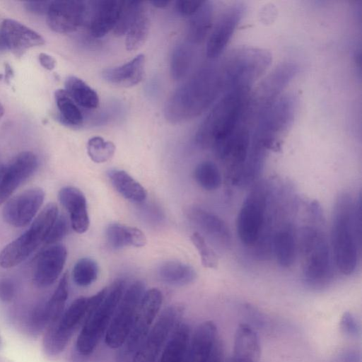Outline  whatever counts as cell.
I'll return each mask as SVG.
<instances>
[{"mask_svg": "<svg viewBox=\"0 0 362 362\" xmlns=\"http://www.w3.org/2000/svg\"><path fill=\"white\" fill-rule=\"evenodd\" d=\"M225 362H237V361H235L232 358H230V359H228L227 361H225Z\"/></svg>", "mask_w": 362, "mask_h": 362, "instance_id": "11a10c76", "label": "cell"}, {"mask_svg": "<svg viewBox=\"0 0 362 362\" xmlns=\"http://www.w3.org/2000/svg\"><path fill=\"white\" fill-rule=\"evenodd\" d=\"M64 85L65 91L76 104L86 109H94L98 107V94L81 78L73 76H69Z\"/></svg>", "mask_w": 362, "mask_h": 362, "instance_id": "e575fe53", "label": "cell"}, {"mask_svg": "<svg viewBox=\"0 0 362 362\" xmlns=\"http://www.w3.org/2000/svg\"><path fill=\"white\" fill-rule=\"evenodd\" d=\"M4 113V108L2 105V104L0 103V119L3 116Z\"/></svg>", "mask_w": 362, "mask_h": 362, "instance_id": "f5cc1de1", "label": "cell"}, {"mask_svg": "<svg viewBox=\"0 0 362 362\" xmlns=\"http://www.w3.org/2000/svg\"><path fill=\"white\" fill-rule=\"evenodd\" d=\"M298 72V66L286 62L276 66L259 85L252 95L250 103L261 111L278 98L281 91Z\"/></svg>", "mask_w": 362, "mask_h": 362, "instance_id": "2e32d148", "label": "cell"}, {"mask_svg": "<svg viewBox=\"0 0 362 362\" xmlns=\"http://www.w3.org/2000/svg\"><path fill=\"white\" fill-rule=\"evenodd\" d=\"M58 198L69 214L72 228L78 233L87 231L90 221L86 199L83 192L74 187L66 186L59 190Z\"/></svg>", "mask_w": 362, "mask_h": 362, "instance_id": "7402d4cb", "label": "cell"}, {"mask_svg": "<svg viewBox=\"0 0 362 362\" xmlns=\"http://www.w3.org/2000/svg\"><path fill=\"white\" fill-rule=\"evenodd\" d=\"M361 240V197L356 204L346 194L339 196L334 209L332 246L335 264L344 274L354 272Z\"/></svg>", "mask_w": 362, "mask_h": 362, "instance_id": "7a4b0ae2", "label": "cell"}, {"mask_svg": "<svg viewBox=\"0 0 362 362\" xmlns=\"http://www.w3.org/2000/svg\"><path fill=\"white\" fill-rule=\"evenodd\" d=\"M87 10L83 1H51L46 13L47 22L56 33H72L83 23Z\"/></svg>", "mask_w": 362, "mask_h": 362, "instance_id": "e0dca14e", "label": "cell"}, {"mask_svg": "<svg viewBox=\"0 0 362 362\" xmlns=\"http://www.w3.org/2000/svg\"><path fill=\"white\" fill-rule=\"evenodd\" d=\"M199 362H225L223 358V347L219 340L214 348Z\"/></svg>", "mask_w": 362, "mask_h": 362, "instance_id": "7dc6e473", "label": "cell"}, {"mask_svg": "<svg viewBox=\"0 0 362 362\" xmlns=\"http://www.w3.org/2000/svg\"><path fill=\"white\" fill-rule=\"evenodd\" d=\"M105 235L109 246L115 250L127 246L141 247L146 243V238L140 229L117 223L109 224Z\"/></svg>", "mask_w": 362, "mask_h": 362, "instance_id": "83f0119b", "label": "cell"}, {"mask_svg": "<svg viewBox=\"0 0 362 362\" xmlns=\"http://www.w3.org/2000/svg\"><path fill=\"white\" fill-rule=\"evenodd\" d=\"M145 57L139 54L126 64L103 70L102 76L107 83L119 87H132L143 78Z\"/></svg>", "mask_w": 362, "mask_h": 362, "instance_id": "d4e9b609", "label": "cell"}, {"mask_svg": "<svg viewBox=\"0 0 362 362\" xmlns=\"http://www.w3.org/2000/svg\"><path fill=\"white\" fill-rule=\"evenodd\" d=\"M39 61L40 64L46 69L51 71L56 65L55 59L48 54L40 53L39 54Z\"/></svg>", "mask_w": 362, "mask_h": 362, "instance_id": "681fc988", "label": "cell"}, {"mask_svg": "<svg viewBox=\"0 0 362 362\" xmlns=\"http://www.w3.org/2000/svg\"><path fill=\"white\" fill-rule=\"evenodd\" d=\"M194 177L201 187L209 191L218 189L221 184V175L218 167L209 160L202 161L196 166Z\"/></svg>", "mask_w": 362, "mask_h": 362, "instance_id": "74e56055", "label": "cell"}, {"mask_svg": "<svg viewBox=\"0 0 362 362\" xmlns=\"http://www.w3.org/2000/svg\"><path fill=\"white\" fill-rule=\"evenodd\" d=\"M107 289L104 288L90 297L76 298L59 318L47 328L43 339V349L47 356H57L65 349L88 315L103 301Z\"/></svg>", "mask_w": 362, "mask_h": 362, "instance_id": "5b68a950", "label": "cell"}, {"mask_svg": "<svg viewBox=\"0 0 362 362\" xmlns=\"http://www.w3.org/2000/svg\"><path fill=\"white\" fill-rule=\"evenodd\" d=\"M159 279L166 284L182 286L192 283L196 277L194 269L185 263L177 261H168L158 269Z\"/></svg>", "mask_w": 362, "mask_h": 362, "instance_id": "4dcf8cb0", "label": "cell"}, {"mask_svg": "<svg viewBox=\"0 0 362 362\" xmlns=\"http://www.w3.org/2000/svg\"><path fill=\"white\" fill-rule=\"evenodd\" d=\"M341 332L350 337H357L360 334V324L354 314L346 312L343 314L340 321Z\"/></svg>", "mask_w": 362, "mask_h": 362, "instance_id": "ee69618b", "label": "cell"}, {"mask_svg": "<svg viewBox=\"0 0 362 362\" xmlns=\"http://www.w3.org/2000/svg\"><path fill=\"white\" fill-rule=\"evenodd\" d=\"M4 166L0 164V179L2 176V174L4 173Z\"/></svg>", "mask_w": 362, "mask_h": 362, "instance_id": "db71d44e", "label": "cell"}, {"mask_svg": "<svg viewBox=\"0 0 362 362\" xmlns=\"http://www.w3.org/2000/svg\"><path fill=\"white\" fill-rule=\"evenodd\" d=\"M0 33L6 48L16 57H21L31 47L45 43L44 38L38 33L13 19L3 21Z\"/></svg>", "mask_w": 362, "mask_h": 362, "instance_id": "ffe728a7", "label": "cell"}, {"mask_svg": "<svg viewBox=\"0 0 362 362\" xmlns=\"http://www.w3.org/2000/svg\"><path fill=\"white\" fill-rule=\"evenodd\" d=\"M148 14L141 2L126 33L125 46L127 50L138 49L146 40L149 32Z\"/></svg>", "mask_w": 362, "mask_h": 362, "instance_id": "1f68e13d", "label": "cell"}, {"mask_svg": "<svg viewBox=\"0 0 362 362\" xmlns=\"http://www.w3.org/2000/svg\"><path fill=\"white\" fill-rule=\"evenodd\" d=\"M192 48L187 44H179L173 49L170 58V74L178 81L187 74L192 60Z\"/></svg>", "mask_w": 362, "mask_h": 362, "instance_id": "8d00e7d4", "label": "cell"}, {"mask_svg": "<svg viewBox=\"0 0 362 362\" xmlns=\"http://www.w3.org/2000/svg\"><path fill=\"white\" fill-rule=\"evenodd\" d=\"M141 2L136 1H122L119 16L113 29L117 35L126 34Z\"/></svg>", "mask_w": 362, "mask_h": 362, "instance_id": "b9f144b4", "label": "cell"}, {"mask_svg": "<svg viewBox=\"0 0 362 362\" xmlns=\"http://www.w3.org/2000/svg\"><path fill=\"white\" fill-rule=\"evenodd\" d=\"M67 252L60 244L51 245L40 255L33 273V283L39 288L52 285L59 276L66 262Z\"/></svg>", "mask_w": 362, "mask_h": 362, "instance_id": "d6986e66", "label": "cell"}, {"mask_svg": "<svg viewBox=\"0 0 362 362\" xmlns=\"http://www.w3.org/2000/svg\"><path fill=\"white\" fill-rule=\"evenodd\" d=\"M183 312L180 304L165 308L136 351L132 362H156L174 329L180 322Z\"/></svg>", "mask_w": 362, "mask_h": 362, "instance_id": "7c38bea8", "label": "cell"}, {"mask_svg": "<svg viewBox=\"0 0 362 362\" xmlns=\"http://www.w3.org/2000/svg\"><path fill=\"white\" fill-rule=\"evenodd\" d=\"M250 95V90H237L222 95L198 128L197 144L214 149L228 138L244 117Z\"/></svg>", "mask_w": 362, "mask_h": 362, "instance_id": "3957f363", "label": "cell"}, {"mask_svg": "<svg viewBox=\"0 0 362 362\" xmlns=\"http://www.w3.org/2000/svg\"><path fill=\"white\" fill-rule=\"evenodd\" d=\"M124 291V281H114L100 304L88 315L76 341V361H83L95 350L105 334Z\"/></svg>", "mask_w": 362, "mask_h": 362, "instance_id": "8992f818", "label": "cell"}, {"mask_svg": "<svg viewBox=\"0 0 362 362\" xmlns=\"http://www.w3.org/2000/svg\"><path fill=\"white\" fill-rule=\"evenodd\" d=\"M272 62L271 54L254 47L233 49L219 61L226 93L250 90Z\"/></svg>", "mask_w": 362, "mask_h": 362, "instance_id": "277c9868", "label": "cell"}, {"mask_svg": "<svg viewBox=\"0 0 362 362\" xmlns=\"http://www.w3.org/2000/svg\"><path fill=\"white\" fill-rule=\"evenodd\" d=\"M58 216V208L48 203L21 236L6 245L0 252V266L13 267L25 260L42 243Z\"/></svg>", "mask_w": 362, "mask_h": 362, "instance_id": "ba28073f", "label": "cell"}, {"mask_svg": "<svg viewBox=\"0 0 362 362\" xmlns=\"http://www.w3.org/2000/svg\"><path fill=\"white\" fill-rule=\"evenodd\" d=\"M115 151L114 144L105 141L100 136L90 138L87 144V152L90 159L97 163H101L110 159Z\"/></svg>", "mask_w": 362, "mask_h": 362, "instance_id": "ab89813d", "label": "cell"}, {"mask_svg": "<svg viewBox=\"0 0 362 362\" xmlns=\"http://www.w3.org/2000/svg\"><path fill=\"white\" fill-rule=\"evenodd\" d=\"M16 295V285L9 278H0V300L2 302L11 301Z\"/></svg>", "mask_w": 362, "mask_h": 362, "instance_id": "bcb514c9", "label": "cell"}, {"mask_svg": "<svg viewBox=\"0 0 362 362\" xmlns=\"http://www.w3.org/2000/svg\"><path fill=\"white\" fill-rule=\"evenodd\" d=\"M98 266L90 258L84 257L78 260L72 272L73 280L79 286H88L98 278Z\"/></svg>", "mask_w": 362, "mask_h": 362, "instance_id": "f35d334b", "label": "cell"}, {"mask_svg": "<svg viewBox=\"0 0 362 362\" xmlns=\"http://www.w3.org/2000/svg\"><path fill=\"white\" fill-rule=\"evenodd\" d=\"M37 165V158L33 152L23 151L17 155L7 167H4L0 179V205L33 174Z\"/></svg>", "mask_w": 362, "mask_h": 362, "instance_id": "ac0fdd59", "label": "cell"}, {"mask_svg": "<svg viewBox=\"0 0 362 362\" xmlns=\"http://www.w3.org/2000/svg\"><path fill=\"white\" fill-rule=\"evenodd\" d=\"M296 107L294 95H285L262 110L258 114L253 127L252 142L267 150L272 147L291 124Z\"/></svg>", "mask_w": 362, "mask_h": 362, "instance_id": "9c48e42d", "label": "cell"}, {"mask_svg": "<svg viewBox=\"0 0 362 362\" xmlns=\"http://www.w3.org/2000/svg\"><path fill=\"white\" fill-rule=\"evenodd\" d=\"M245 11L242 3H235L228 7L218 17L209 36L206 54L215 59L225 50Z\"/></svg>", "mask_w": 362, "mask_h": 362, "instance_id": "5bb4252c", "label": "cell"}, {"mask_svg": "<svg viewBox=\"0 0 362 362\" xmlns=\"http://www.w3.org/2000/svg\"><path fill=\"white\" fill-rule=\"evenodd\" d=\"M273 247L279 264L285 268L290 267L296 257V244L293 232L290 226L282 228L274 236Z\"/></svg>", "mask_w": 362, "mask_h": 362, "instance_id": "d6a6232c", "label": "cell"}, {"mask_svg": "<svg viewBox=\"0 0 362 362\" xmlns=\"http://www.w3.org/2000/svg\"><path fill=\"white\" fill-rule=\"evenodd\" d=\"M50 1H27L25 6L27 11L33 13H47Z\"/></svg>", "mask_w": 362, "mask_h": 362, "instance_id": "c3c4849f", "label": "cell"}, {"mask_svg": "<svg viewBox=\"0 0 362 362\" xmlns=\"http://www.w3.org/2000/svg\"><path fill=\"white\" fill-rule=\"evenodd\" d=\"M219 340L216 325L212 321L203 322L190 337L183 362H199Z\"/></svg>", "mask_w": 362, "mask_h": 362, "instance_id": "cb8c5ba5", "label": "cell"}, {"mask_svg": "<svg viewBox=\"0 0 362 362\" xmlns=\"http://www.w3.org/2000/svg\"><path fill=\"white\" fill-rule=\"evenodd\" d=\"M122 1L103 0L94 1L91 8L90 33L101 37L114 29L118 21Z\"/></svg>", "mask_w": 362, "mask_h": 362, "instance_id": "603a6c76", "label": "cell"}, {"mask_svg": "<svg viewBox=\"0 0 362 362\" xmlns=\"http://www.w3.org/2000/svg\"><path fill=\"white\" fill-rule=\"evenodd\" d=\"M54 98L61 119L64 123L71 126H78L82 124V113L65 90H57Z\"/></svg>", "mask_w": 362, "mask_h": 362, "instance_id": "d590c367", "label": "cell"}, {"mask_svg": "<svg viewBox=\"0 0 362 362\" xmlns=\"http://www.w3.org/2000/svg\"><path fill=\"white\" fill-rule=\"evenodd\" d=\"M225 93L219 62L203 66L169 98L165 107V118L176 124L196 117Z\"/></svg>", "mask_w": 362, "mask_h": 362, "instance_id": "6da1fadb", "label": "cell"}, {"mask_svg": "<svg viewBox=\"0 0 362 362\" xmlns=\"http://www.w3.org/2000/svg\"><path fill=\"white\" fill-rule=\"evenodd\" d=\"M163 303V295L156 288L146 291L129 333L124 344L119 348L116 362H132L133 358L148 334Z\"/></svg>", "mask_w": 362, "mask_h": 362, "instance_id": "30bf717a", "label": "cell"}, {"mask_svg": "<svg viewBox=\"0 0 362 362\" xmlns=\"http://www.w3.org/2000/svg\"><path fill=\"white\" fill-rule=\"evenodd\" d=\"M171 1H163V0H154L150 1V3L156 8H162L167 7Z\"/></svg>", "mask_w": 362, "mask_h": 362, "instance_id": "816d5d0a", "label": "cell"}, {"mask_svg": "<svg viewBox=\"0 0 362 362\" xmlns=\"http://www.w3.org/2000/svg\"><path fill=\"white\" fill-rule=\"evenodd\" d=\"M267 202V193L262 187H256L244 201L237 217L236 228L245 245L258 241L264 224Z\"/></svg>", "mask_w": 362, "mask_h": 362, "instance_id": "4fadbf2b", "label": "cell"}, {"mask_svg": "<svg viewBox=\"0 0 362 362\" xmlns=\"http://www.w3.org/2000/svg\"><path fill=\"white\" fill-rule=\"evenodd\" d=\"M187 216L201 231L222 248L231 245L230 230L225 221L217 215L200 207H190Z\"/></svg>", "mask_w": 362, "mask_h": 362, "instance_id": "44dd1931", "label": "cell"}, {"mask_svg": "<svg viewBox=\"0 0 362 362\" xmlns=\"http://www.w3.org/2000/svg\"><path fill=\"white\" fill-rule=\"evenodd\" d=\"M260 344L256 332L247 324L240 325L235 333L232 358L238 362H259Z\"/></svg>", "mask_w": 362, "mask_h": 362, "instance_id": "484cf974", "label": "cell"}, {"mask_svg": "<svg viewBox=\"0 0 362 362\" xmlns=\"http://www.w3.org/2000/svg\"><path fill=\"white\" fill-rule=\"evenodd\" d=\"M69 278L65 273L49 299L42 304V313L47 327L57 321L64 311L69 296Z\"/></svg>", "mask_w": 362, "mask_h": 362, "instance_id": "836d02e7", "label": "cell"}, {"mask_svg": "<svg viewBox=\"0 0 362 362\" xmlns=\"http://www.w3.org/2000/svg\"><path fill=\"white\" fill-rule=\"evenodd\" d=\"M68 228V221L66 217L63 215H58L45 240V243L54 245L66 235Z\"/></svg>", "mask_w": 362, "mask_h": 362, "instance_id": "7bdbcfd3", "label": "cell"}, {"mask_svg": "<svg viewBox=\"0 0 362 362\" xmlns=\"http://www.w3.org/2000/svg\"><path fill=\"white\" fill-rule=\"evenodd\" d=\"M360 356L358 352L355 351L349 350L344 352L339 357L338 362H359Z\"/></svg>", "mask_w": 362, "mask_h": 362, "instance_id": "f907efd6", "label": "cell"}, {"mask_svg": "<svg viewBox=\"0 0 362 362\" xmlns=\"http://www.w3.org/2000/svg\"><path fill=\"white\" fill-rule=\"evenodd\" d=\"M107 175L115 189L125 199L136 203L146 199V189L124 170L112 169Z\"/></svg>", "mask_w": 362, "mask_h": 362, "instance_id": "f546056e", "label": "cell"}, {"mask_svg": "<svg viewBox=\"0 0 362 362\" xmlns=\"http://www.w3.org/2000/svg\"><path fill=\"white\" fill-rule=\"evenodd\" d=\"M214 6L211 1H204L200 8L190 17L187 26V38L191 43L204 40L212 27Z\"/></svg>", "mask_w": 362, "mask_h": 362, "instance_id": "f1b7e54d", "label": "cell"}, {"mask_svg": "<svg viewBox=\"0 0 362 362\" xmlns=\"http://www.w3.org/2000/svg\"><path fill=\"white\" fill-rule=\"evenodd\" d=\"M1 344H2V341H1V336H0V348H1Z\"/></svg>", "mask_w": 362, "mask_h": 362, "instance_id": "9f6ffc18", "label": "cell"}, {"mask_svg": "<svg viewBox=\"0 0 362 362\" xmlns=\"http://www.w3.org/2000/svg\"><path fill=\"white\" fill-rule=\"evenodd\" d=\"M190 239L199 254L202 264L206 268H216L218 257L212 248L209 246L202 234L194 232Z\"/></svg>", "mask_w": 362, "mask_h": 362, "instance_id": "60d3db41", "label": "cell"}, {"mask_svg": "<svg viewBox=\"0 0 362 362\" xmlns=\"http://www.w3.org/2000/svg\"><path fill=\"white\" fill-rule=\"evenodd\" d=\"M204 1H177L175 9L182 16L191 17L202 5Z\"/></svg>", "mask_w": 362, "mask_h": 362, "instance_id": "f6af8a7d", "label": "cell"}, {"mask_svg": "<svg viewBox=\"0 0 362 362\" xmlns=\"http://www.w3.org/2000/svg\"><path fill=\"white\" fill-rule=\"evenodd\" d=\"M44 199L45 192L39 187L26 189L11 198L3 208L4 221L16 228L27 226L35 216Z\"/></svg>", "mask_w": 362, "mask_h": 362, "instance_id": "9a60e30c", "label": "cell"}, {"mask_svg": "<svg viewBox=\"0 0 362 362\" xmlns=\"http://www.w3.org/2000/svg\"><path fill=\"white\" fill-rule=\"evenodd\" d=\"M191 337L190 327L187 323H179L163 348L158 362H183Z\"/></svg>", "mask_w": 362, "mask_h": 362, "instance_id": "4316f807", "label": "cell"}, {"mask_svg": "<svg viewBox=\"0 0 362 362\" xmlns=\"http://www.w3.org/2000/svg\"><path fill=\"white\" fill-rule=\"evenodd\" d=\"M145 291L141 281L132 283L124 291L105 333L109 347L119 349L125 342Z\"/></svg>", "mask_w": 362, "mask_h": 362, "instance_id": "8fae6325", "label": "cell"}, {"mask_svg": "<svg viewBox=\"0 0 362 362\" xmlns=\"http://www.w3.org/2000/svg\"><path fill=\"white\" fill-rule=\"evenodd\" d=\"M300 247L305 282L314 287L326 284L332 275V259L325 235L318 228L305 226L300 233Z\"/></svg>", "mask_w": 362, "mask_h": 362, "instance_id": "52a82bcc", "label": "cell"}]
</instances>
